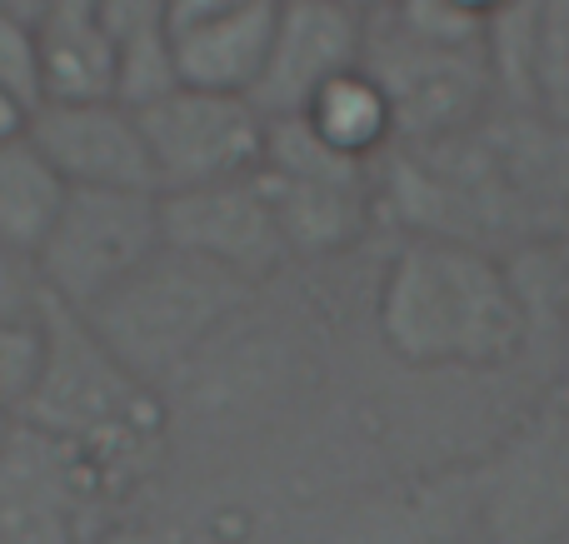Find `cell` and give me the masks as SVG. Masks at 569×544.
<instances>
[{"label": "cell", "instance_id": "obj_1", "mask_svg": "<svg viewBox=\"0 0 569 544\" xmlns=\"http://www.w3.org/2000/svg\"><path fill=\"white\" fill-rule=\"evenodd\" d=\"M375 330L415 370H500L530 350L505 260L445 240H405L390 255Z\"/></svg>", "mask_w": 569, "mask_h": 544}, {"label": "cell", "instance_id": "obj_2", "mask_svg": "<svg viewBox=\"0 0 569 544\" xmlns=\"http://www.w3.org/2000/svg\"><path fill=\"white\" fill-rule=\"evenodd\" d=\"M16 420L46 430V435L76 445L90 460L106 495L120 485L136 455H146L156 435V390L140 385L86 325L76 310L46 305V360L30 400L16 410Z\"/></svg>", "mask_w": 569, "mask_h": 544}, {"label": "cell", "instance_id": "obj_3", "mask_svg": "<svg viewBox=\"0 0 569 544\" xmlns=\"http://www.w3.org/2000/svg\"><path fill=\"white\" fill-rule=\"evenodd\" d=\"M250 290L230 270L160 245L126 285L86 310V325L140 385L156 390L246 305Z\"/></svg>", "mask_w": 569, "mask_h": 544}, {"label": "cell", "instance_id": "obj_4", "mask_svg": "<svg viewBox=\"0 0 569 544\" xmlns=\"http://www.w3.org/2000/svg\"><path fill=\"white\" fill-rule=\"evenodd\" d=\"M160 245L166 235L156 190H70L46 245L36 250V275L56 305L86 315Z\"/></svg>", "mask_w": 569, "mask_h": 544}, {"label": "cell", "instance_id": "obj_5", "mask_svg": "<svg viewBox=\"0 0 569 544\" xmlns=\"http://www.w3.org/2000/svg\"><path fill=\"white\" fill-rule=\"evenodd\" d=\"M360 66L380 80L385 100L395 110V145H425V140L460 135L500 105L485 50L420 46V40L400 36L380 10L365 26Z\"/></svg>", "mask_w": 569, "mask_h": 544}, {"label": "cell", "instance_id": "obj_6", "mask_svg": "<svg viewBox=\"0 0 569 544\" xmlns=\"http://www.w3.org/2000/svg\"><path fill=\"white\" fill-rule=\"evenodd\" d=\"M136 120L160 195L256 175L266 160V115L246 95L180 85L156 105L136 110Z\"/></svg>", "mask_w": 569, "mask_h": 544}, {"label": "cell", "instance_id": "obj_7", "mask_svg": "<svg viewBox=\"0 0 569 544\" xmlns=\"http://www.w3.org/2000/svg\"><path fill=\"white\" fill-rule=\"evenodd\" d=\"M490 544H555L569 530V385L475 480Z\"/></svg>", "mask_w": 569, "mask_h": 544}, {"label": "cell", "instance_id": "obj_8", "mask_svg": "<svg viewBox=\"0 0 569 544\" xmlns=\"http://www.w3.org/2000/svg\"><path fill=\"white\" fill-rule=\"evenodd\" d=\"M106 485L76 445L10 420L0 440V544H86Z\"/></svg>", "mask_w": 569, "mask_h": 544}, {"label": "cell", "instance_id": "obj_9", "mask_svg": "<svg viewBox=\"0 0 569 544\" xmlns=\"http://www.w3.org/2000/svg\"><path fill=\"white\" fill-rule=\"evenodd\" d=\"M160 235L170 250L230 270L246 285H260L284 265V240L260 190V170L240 180H216L196 190H166L160 195Z\"/></svg>", "mask_w": 569, "mask_h": 544}, {"label": "cell", "instance_id": "obj_10", "mask_svg": "<svg viewBox=\"0 0 569 544\" xmlns=\"http://www.w3.org/2000/svg\"><path fill=\"white\" fill-rule=\"evenodd\" d=\"M365 26H370L365 10L335 6V0H280L250 105L266 120L300 115L335 75L360 66Z\"/></svg>", "mask_w": 569, "mask_h": 544}, {"label": "cell", "instance_id": "obj_11", "mask_svg": "<svg viewBox=\"0 0 569 544\" xmlns=\"http://www.w3.org/2000/svg\"><path fill=\"white\" fill-rule=\"evenodd\" d=\"M26 135L70 190H156L140 120L120 100H46Z\"/></svg>", "mask_w": 569, "mask_h": 544}, {"label": "cell", "instance_id": "obj_12", "mask_svg": "<svg viewBox=\"0 0 569 544\" xmlns=\"http://www.w3.org/2000/svg\"><path fill=\"white\" fill-rule=\"evenodd\" d=\"M276 10L280 0H170L166 36L180 85L250 100L270 50Z\"/></svg>", "mask_w": 569, "mask_h": 544}, {"label": "cell", "instance_id": "obj_13", "mask_svg": "<svg viewBox=\"0 0 569 544\" xmlns=\"http://www.w3.org/2000/svg\"><path fill=\"white\" fill-rule=\"evenodd\" d=\"M260 190L270 200V215L284 240V255L320 260L340 255L375 225V180H310L260 170Z\"/></svg>", "mask_w": 569, "mask_h": 544}, {"label": "cell", "instance_id": "obj_14", "mask_svg": "<svg viewBox=\"0 0 569 544\" xmlns=\"http://www.w3.org/2000/svg\"><path fill=\"white\" fill-rule=\"evenodd\" d=\"M46 100H116V46L100 0H50L36 20Z\"/></svg>", "mask_w": 569, "mask_h": 544}, {"label": "cell", "instance_id": "obj_15", "mask_svg": "<svg viewBox=\"0 0 569 544\" xmlns=\"http://www.w3.org/2000/svg\"><path fill=\"white\" fill-rule=\"evenodd\" d=\"M300 120L335 150V155L355 160V165H380L395 150V110L385 100L380 80L365 66L335 75L310 105L300 110Z\"/></svg>", "mask_w": 569, "mask_h": 544}, {"label": "cell", "instance_id": "obj_16", "mask_svg": "<svg viewBox=\"0 0 569 544\" xmlns=\"http://www.w3.org/2000/svg\"><path fill=\"white\" fill-rule=\"evenodd\" d=\"M66 200H70V185L30 145V135L0 145V250L36 260V250L46 245Z\"/></svg>", "mask_w": 569, "mask_h": 544}, {"label": "cell", "instance_id": "obj_17", "mask_svg": "<svg viewBox=\"0 0 569 544\" xmlns=\"http://www.w3.org/2000/svg\"><path fill=\"white\" fill-rule=\"evenodd\" d=\"M530 110L569 130V0H540L535 6Z\"/></svg>", "mask_w": 569, "mask_h": 544}, {"label": "cell", "instance_id": "obj_18", "mask_svg": "<svg viewBox=\"0 0 569 544\" xmlns=\"http://www.w3.org/2000/svg\"><path fill=\"white\" fill-rule=\"evenodd\" d=\"M375 16V10H370ZM380 16L390 20L400 36L420 40L435 50H485V26L465 16L455 0H385Z\"/></svg>", "mask_w": 569, "mask_h": 544}, {"label": "cell", "instance_id": "obj_19", "mask_svg": "<svg viewBox=\"0 0 569 544\" xmlns=\"http://www.w3.org/2000/svg\"><path fill=\"white\" fill-rule=\"evenodd\" d=\"M46 360V315L40 320H0V410L16 420L30 400Z\"/></svg>", "mask_w": 569, "mask_h": 544}, {"label": "cell", "instance_id": "obj_20", "mask_svg": "<svg viewBox=\"0 0 569 544\" xmlns=\"http://www.w3.org/2000/svg\"><path fill=\"white\" fill-rule=\"evenodd\" d=\"M0 90L16 100H26L30 110L46 105V75H40V40L36 26H26L20 16L0 10Z\"/></svg>", "mask_w": 569, "mask_h": 544}, {"label": "cell", "instance_id": "obj_21", "mask_svg": "<svg viewBox=\"0 0 569 544\" xmlns=\"http://www.w3.org/2000/svg\"><path fill=\"white\" fill-rule=\"evenodd\" d=\"M50 295L36 275V260L0 250V320H40Z\"/></svg>", "mask_w": 569, "mask_h": 544}, {"label": "cell", "instance_id": "obj_22", "mask_svg": "<svg viewBox=\"0 0 569 544\" xmlns=\"http://www.w3.org/2000/svg\"><path fill=\"white\" fill-rule=\"evenodd\" d=\"M166 10L170 0H100V26H106L110 46H130V40L166 36Z\"/></svg>", "mask_w": 569, "mask_h": 544}, {"label": "cell", "instance_id": "obj_23", "mask_svg": "<svg viewBox=\"0 0 569 544\" xmlns=\"http://www.w3.org/2000/svg\"><path fill=\"white\" fill-rule=\"evenodd\" d=\"M30 115H36V110H30L26 100H16V95H6V90H0V145H10V140L26 135Z\"/></svg>", "mask_w": 569, "mask_h": 544}, {"label": "cell", "instance_id": "obj_24", "mask_svg": "<svg viewBox=\"0 0 569 544\" xmlns=\"http://www.w3.org/2000/svg\"><path fill=\"white\" fill-rule=\"evenodd\" d=\"M86 544H160V540L146 535V530H136V525H106V530H96Z\"/></svg>", "mask_w": 569, "mask_h": 544}, {"label": "cell", "instance_id": "obj_25", "mask_svg": "<svg viewBox=\"0 0 569 544\" xmlns=\"http://www.w3.org/2000/svg\"><path fill=\"white\" fill-rule=\"evenodd\" d=\"M455 6H460L465 16H475V20H480V26H490V20L500 16V10L510 6V0H455Z\"/></svg>", "mask_w": 569, "mask_h": 544}, {"label": "cell", "instance_id": "obj_26", "mask_svg": "<svg viewBox=\"0 0 569 544\" xmlns=\"http://www.w3.org/2000/svg\"><path fill=\"white\" fill-rule=\"evenodd\" d=\"M46 6L50 0H0V10H6V16H20L26 26H36V20L46 16Z\"/></svg>", "mask_w": 569, "mask_h": 544}, {"label": "cell", "instance_id": "obj_27", "mask_svg": "<svg viewBox=\"0 0 569 544\" xmlns=\"http://www.w3.org/2000/svg\"><path fill=\"white\" fill-rule=\"evenodd\" d=\"M560 365H565V385H569V320H565V330H560Z\"/></svg>", "mask_w": 569, "mask_h": 544}, {"label": "cell", "instance_id": "obj_28", "mask_svg": "<svg viewBox=\"0 0 569 544\" xmlns=\"http://www.w3.org/2000/svg\"><path fill=\"white\" fill-rule=\"evenodd\" d=\"M335 6H350V10H365V16H370V10H380L385 0H335Z\"/></svg>", "mask_w": 569, "mask_h": 544}, {"label": "cell", "instance_id": "obj_29", "mask_svg": "<svg viewBox=\"0 0 569 544\" xmlns=\"http://www.w3.org/2000/svg\"><path fill=\"white\" fill-rule=\"evenodd\" d=\"M560 255H565V270H569V230L560 235Z\"/></svg>", "mask_w": 569, "mask_h": 544}, {"label": "cell", "instance_id": "obj_30", "mask_svg": "<svg viewBox=\"0 0 569 544\" xmlns=\"http://www.w3.org/2000/svg\"><path fill=\"white\" fill-rule=\"evenodd\" d=\"M6 430H10V415H0V440H6Z\"/></svg>", "mask_w": 569, "mask_h": 544}, {"label": "cell", "instance_id": "obj_31", "mask_svg": "<svg viewBox=\"0 0 569 544\" xmlns=\"http://www.w3.org/2000/svg\"><path fill=\"white\" fill-rule=\"evenodd\" d=\"M555 544H569V530H565V535H560V540H555Z\"/></svg>", "mask_w": 569, "mask_h": 544}, {"label": "cell", "instance_id": "obj_32", "mask_svg": "<svg viewBox=\"0 0 569 544\" xmlns=\"http://www.w3.org/2000/svg\"><path fill=\"white\" fill-rule=\"evenodd\" d=\"M0 415H6V410H0Z\"/></svg>", "mask_w": 569, "mask_h": 544}]
</instances>
